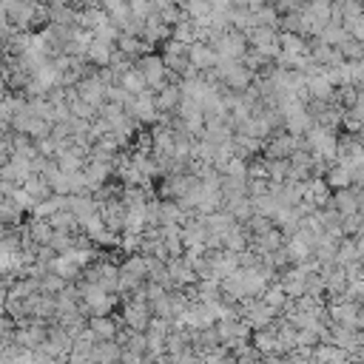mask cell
Segmentation results:
<instances>
[{"mask_svg":"<svg viewBox=\"0 0 364 364\" xmlns=\"http://www.w3.org/2000/svg\"><path fill=\"white\" fill-rule=\"evenodd\" d=\"M208 46L213 48V54H216L219 60L242 63V57L247 54V40H245V34H242V31H236V28H228V31H222V34L210 37V43H208Z\"/></svg>","mask_w":364,"mask_h":364,"instance_id":"cell-1","label":"cell"},{"mask_svg":"<svg viewBox=\"0 0 364 364\" xmlns=\"http://www.w3.org/2000/svg\"><path fill=\"white\" fill-rule=\"evenodd\" d=\"M136 68H139V74L145 77V85L151 88V91H159L165 82H168V68H165V63H162V57L159 54H142L136 63H134Z\"/></svg>","mask_w":364,"mask_h":364,"instance_id":"cell-2","label":"cell"},{"mask_svg":"<svg viewBox=\"0 0 364 364\" xmlns=\"http://www.w3.org/2000/svg\"><path fill=\"white\" fill-rule=\"evenodd\" d=\"M188 63H191V68H193V71L205 74V71L216 68L219 57L213 54V48H210L208 43H191V46H188Z\"/></svg>","mask_w":364,"mask_h":364,"instance_id":"cell-3","label":"cell"},{"mask_svg":"<svg viewBox=\"0 0 364 364\" xmlns=\"http://www.w3.org/2000/svg\"><path fill=\"white\" fill-rule=\"evenodd\" d=\"M114 51H117V46L102 43V40L94 37L91 46H88V51H85V63H88V65H97V68H105V65H111Z\"/></svg>","mask_w":364,"mask_h":364,"instance_id":"cell-4","label":"cell"},{"mask_svg":"<svg viewBox=\"0 0 364 364\" xmlns=\"http://www.w3.org/2000/svg\"><path fill=\"white\" fill-rule=\"evenodd\" d=\"M20 188L28 193V199H31L34 205H40V202H46V199L51 196V188H48V182H46L40 173H31Z\"/></svg>","mask_w":364,"mask_h":364,"instance_id":"cell-5","label":"cell"},{"mask_svg":"<svg viewBox=\"0 0 364 364\" xmlns=\"http://www.w3.org/2000/svg\"><path fill=\"white\" fill-rule=\"evenodd\" d=\"M128 11H131L136 20H148V17H151L148 0H128Z\"/></svg>","mask_w":364,"mask_h":364,"instance_id":"cell-6","label":"cell"},{"mask_svg":"<svg viewBox=\"0 0 364 364\" xmlns=\"http://www.w3.org/2000/svg\"><path fill=\"white\" fill-rule=\"evenodd\" d=\"M148 6H151V14H159L162 9H168V6H176V3H171V0H148Z\"/></svg>","mask_w":364,"mask_h":364,"instance_id":"cell-7","label":"cell"}]
</instances>
